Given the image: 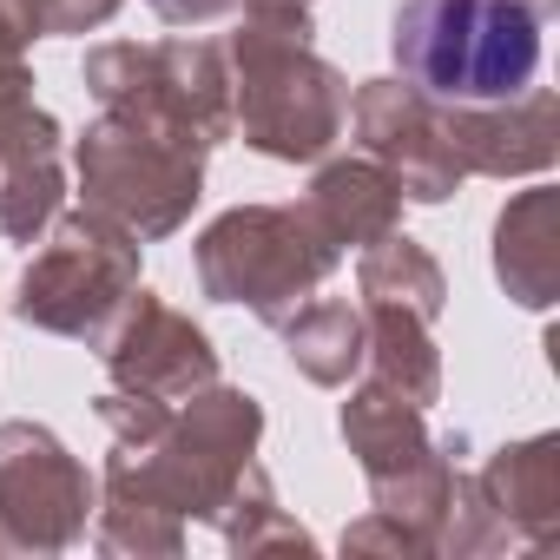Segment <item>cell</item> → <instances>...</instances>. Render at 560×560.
<instances>
[{
  "mask_svg": "<svg viewBox=\"0 0 560 560\" xmlns=\"http://www.w3.org/2000/svg\"><path fill=\"white\" fill-rule=\"evenodd\" d=\"M396 67L442 100H514L540 67L527 0H402Z\"/></svg>",
  "mask_w": 560,
  "mask_h": 560,
  "instance_id": "6da1fadb",
  "label": "cell"
}]
</instances>
